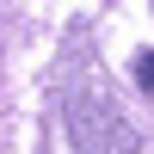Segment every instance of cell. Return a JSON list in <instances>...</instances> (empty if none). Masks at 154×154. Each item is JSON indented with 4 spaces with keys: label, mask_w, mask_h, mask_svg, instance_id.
Instances as JSON below:
<instances>
[{
    "label": "cell",
    "mask_w": 154,
    "mask_h": 154,
    "mask_svg": "<svg viewBox=\"0 0 154 154\" xmlns=\"http://www.w3.org/2000/svg\"><path fill=\"white\" fill-rule=\"evenodd\" d=\"M68 136H74V154H136V130L117 117L105 93H74Z\"/></svg>",
    "instance_id": "1"
},
{
    "label": "cell",
    "mask_w": 154,
    "mask_h": 154,
    "mask_svg": "<svg viewBox=\"0 0 154 154\" xmlns=\"http://www.w3.org/2000/svg\"><path fill=\"white\" fill-rule=\"evenodd\" d=\"M130 74H136V86H142V93H154V49H142V56L130 62Z\"/></svg>",
    "instance_id": "2"
}]
</instances>
